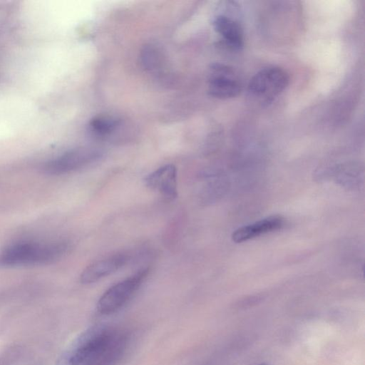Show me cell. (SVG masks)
Listing matches in <instances>:
<instances>
[{
	"mask_svg": "<svg viewBox=\"0 0 365 365\" xmlns=\"http://www.w3.org/2000/svg\"><path fill=\"white\" fill-rule=\"evenodd\" d=\"M241 91L240 81L232 68L222 63L211 66L208 78V93L211 96L232 98L237 96Z\"/></svg>",
	"mask_w": 365,
	"mask_h": 365,
	"instance_id": "obj_5",
	"label": "cell"
},
{
	"mask_svg": "<svg viewBox=\"0 0 365 365\" xmlns=\"http://www.w3.org/2000/svg\"><path fill=\"white\" fill-rule=\"evenodd\" d=\"M289 77L277 66H267L258 71L248 83L250 94L262 103H269L287 87Z\"/></svg>",
	"mask_w": 365,
	"mask_h": 365,
	"instance_id": "obj_3",
	"label": "cell"
},
{
	"mask_svg": "<svg viewBox=\"0 0 365 365\" xmlns=\"http://www.w3.org/2000/svg\"><path fill=\"white\" fill-rule=\"evenodd\" d=\"M145 185L165 197L174 199L178 196L177 169L175 165H163L144 178Z\"/></svg>",
	"mask_w": 365,
	"mask_h": 365,
	"instance_id": "obj_8",
	"label": "cell"
},
{
	"mask_svg": "<svg viewBox=\"0 0 365 365\" xmlns=\"http://www.w3.org/2000/svg\"><path fill=\"white\" fill-rule=\"evenodd\" d=\"M284 225V219L279 215H272L255 223L237 229L232 235L236 243L243 242L262 234L280 229Z\"/></svg>",
	"mask_w": 365,
	"mask_h": 365,
	"instance_id": "obj_9",
	"label": "cell"
},
{
	"mask_svg": "<svg viewBox=\"0 0 365 365\" xmlns=\"http://www.w3.org/2000/svg\"><path fill=\"white\" fill-rule=\"evenodd\" d=\"M67 250L65 243L48 245L19 243L0 254V265L11 266L51 262L60 257Z\"/></svg>",
	"mask_w": 365,
	"mask_h": 365,
	"instance_id": "obj_2",
	"label": "cell"
},
{
	"mask_svg": "<svg viewBox=\"0 0 365 365\" xmlns=\"http://www.w3.org/2000/svg\"><path fill=\"white\" fill-rule=\"evenodd\" d=\"M149 269L144 268L130 277L113 285L100 297L97 310L101 314L114 313L123 307L146 278Z\"/></svg>",
	"mask_w": 365,
	"mask_h": 365,
	"instance_id": "obj_4",
	"label": "cell"
},
{
	"mask_svg": "<svg viewBox=\"0 0 365 365\" xmlns=\"http://www.w3.org/2000/svg\"><path fill=\"white\" fill-rule=\"evenodd\" d=\"M119 120L111 116L98 115L93 118L88 123L89 130L95 135L103 137L114 131Z\"/></svg>",
	"mask_w": 365,
	"mask_h": 365,
	"instance_id": "obj_11",
	"label": "cell"
},
{
	"mask_svg": "<svg viewBox=\"0 0 365 365\" xmlns=\"http://www.w3.org/2000/svg\"><path fill=\"white\" fill-rule=\"evenodd\" d=\"M215 30L222 37L226 44L233 49H240L244 45L243 31L235 20L220 15L213 21Z\"/></svg>",
	"mask_w": 365,
	"mask_h": 365,
	"instance_id": "obj_10",
	"label": "cell"
},
{
	"mask_svg": "<svg viewBox=\"0 0 365 365\" xmlns=\"http://www.w3.org/2000/svg\"><path fill=\"white\" fill-rule=\"evenodd\" d=\"M130 257L125 253H118L93 262L88 265L81 274L83 284L96 282L123 267Z\"/></svg>",
	"mask_w": 365,
	"mask_h": 365,
	"instance_id": "obj_7",
	"label": "cell"
},
{
	"mask_svg": "<svg viewBox=\"0 0 365 365\" xmlns=\"http://www.w3.org/2000/svg\"><path fill=\"white\" fill-rule=\"evenodd\" d=\"M124 339L110 329L97 326L77 336L56 365H110L120 353Z\"/></svg>",
	"mask_w": 365,
	"mask_h": 365,
	"instance_id": "obj_1",
	"label": "cell"
},
{
	"mask_svg": "<svg viewBox=\"0 0 365 365\" xmlns=\"http://www.w3.org/2000/svg\"><path fill=\"white\" fill-rule=\"evenodd\" d=\"M100 156L101 153L95 149L74 148L46 161L42 169L48 174L66 173L96 160Z\"/></svg>",
	"mask_w": 365,
	"mask_h": 365,
	"instance_id": "obj_6",
	"label": "cell"
}]
</instances>
